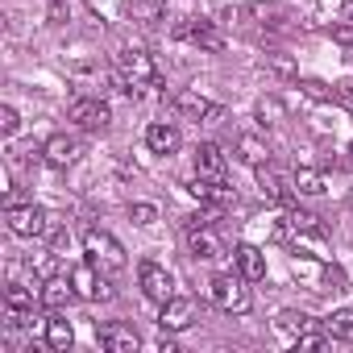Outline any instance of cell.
<instances>
[{
    "label": "cell",
    "mask_w": 353,
    "mask_h": 353,
    "mask_svg": "<svg viewBox=\"0 0 353 353\" xmlns=\"http://www.w3.org/2000/svg\"><path fill=\"white\" fill-rule=\"evenodd\" d=\"M287 229L291 233H303V237H324V225H320L316 212H291L287 216Z\"/></svg>",
    "instance_id": "obj_23"
},
{
    "label": "cell",
    "mask_w": 353,
    "mask_h": 353,
    "mask_svg": "<svg viewBox=\"0 0 353 353\" xmlns=\"http://www.w3.org/2000/svg\"><path fill=\"white\" fill-rule=\"evenodd\" d=\"M324 332L336 336V341H353V307L332 312V320H324Z\"/></svg>",
    "instance_id": "obj_24"
},
{
    "label": "cell",
    "mask_w": 353,
    "mask_h": 353,
    "mask_svg": "<svg viewBox=\"0 0 353 353\" xmlns=\"http://www.w3.org/2000/svg\"><path fill=\"white\" fill-rule=\"evenodd\" d=\"M192 196L204 200V204H212V208H229V204L237 200V192H233L225 179H196V183H192Z\"/></svg>",
    "instance_id": "obj_14"
},
{
    "label": "cell",
    "mask_w": 353,
    "mask_h": 353,
    "mask_svg": "<svg viewBox=\"0 0 353 353\" xmlns=\"http://www.w3.org/2000/svg\"><path fill=\"white\" fill-rule=\"evenodd\" d=\"M295 345H299V349H324V345H328V332H316V324H312L307 332L295 336Z\"/></svg>",
    "instance_id": "obj_30"
},
{
    "label": "cell",
    "mask_w": 353,
    "mask_h": 353,
    "mask_svg": "<svg viewBox=\"0 0 353 353\" xmlns=\"http://www.w3.org/2000/svg\"><path fill=\"white\" fill-rule=\"evenodd\" d=\"M270 71H274V75H295V63L283 59V54H274V59H270Z\"/></svg>",
    "instance_id": "obj_33"
},
{
    "label": "cell",
    "mask_w": 353,
    "mask_h": 353,
    "mask_svg": "<svg viewBox=\"0 0 353 353\" xmlns=\"http://www.w3.org/2000/svg\"><path fill=\"white\" fill-rule=\"evenodd\" d=\"M332 38H336L341 46H353V17H345L341 26H332Z\"/></svg>",
    "instance_id": "obj_32"
},
{
    "label": "cell",
    "mask_w": 353,
    "mask_h": 353,
    "mask_svg": "<svg viewBox=\"0 0 353 353\" xmlns=\"http://www.w3.org/2000/svg\"><path fill=\"white\" fill-rule=\"evenodd\" d=\"M225 170H229V158L216 141H204L196 150V174L200 179H225Z\"/></svg>",
    "instance_id": "obj_13"
},
{
    "label": "cell",
    "mask_w": 353,
    "mask_h": 353,
    "mask_svg": "<svg viewBox=\"0 0 353 353\" xmlns=\"http://www.w3.org/2000/svg\"><path fill=\"white\" fill-rule=\"evenodd\" d=\"M258 188L270 204H287L295 196V179H287V174H279L274 166H258Z\"/></svg>",
    "instance_id": "obj_12"
},
{
    "label": "cell",
    "mask_w": 353,
    "mask_h": 353,
    "mask_svg": "<svg viewBox=\"0 0 353 353\" xmlns=\"http://www.w3.org/2000/svg\"><path fill=\"white\" fill-rule=\"evenodd\" d=\"M5 221H9V229H13V237H26V241H34V237H46L50 233V212H42L38 204H13L9 212H5Z\"/></svg>",
    "instance_id": "obj_4"
},
{
    "label": "cell",
    "mask_w": 353,
    "mask_h": 353,
    "mask_svg": "<svg viewBox=\"0 0 353 353\" xmlns=\"http://www.w3.org/2000/svg\"><path fill=\"white\" fill-rule=\"evenodd\" d=\"M188 250H192L196 258H204V262H212V258H225V245H221V237L212 233V225L188 229Z\"/></svg>",
    "instance_id": "obj_15"
},
{
    "label": "cell",
    "mask_w": 353,
    "mask_h": 353,
    "mask_svg": "<svg viewBox=\"0 0 353 353\" xmlns=\"http://www.w3.org/2000/svg\"><path fill=\"white\" fill-rule=\"evenodd\" d=\"M46 345H50L54 353H67V349L75 345V328H71L63 316H50V320H46Z\"/></svg>",
    "instance_id": "obj_21"
},
{
    "label": "cell",
    "mask_w": 353,
    "mask_h": 353,
    "mask_svg": "<svg viewBox=\"0 0 353 353\" xmlns=\"http://www.w3.org/2000/svg\"><path fill=\"white\" fill-rule=\"evenodd\" d=\"M237 274H245L250 283H262L266 279V258H262V250L258 245H237Z\"/></svg>",
    "instance_id": "obj_19"
},
{
    "label": "cell",
    "mask_w": 353,
    "mask_h": 353,
    "mask_svg": "<svg viewBox=\"0 0 353 353\" xmlns=\"http://www.w3.org/2000/svg\"><path fill=\"white\" fill-rule=\"evenodd\" d=\"M79 154H83V145H79V137H71V133H54V137L42 145V158H46V166H54V170H67Z\"/></svg>",
    "instance_id": "obj_11"
},
{
    "label": "cell",
    "mask_w": 353,
    "mask_h": 353,
    "mask_svg": "<svg viewBox=\"0 0 353 353\" xmlns=\"http://www.w3.org/2000/svg\"><path fill=\"white\" fill-rule=\"evenodd\" d=\"M179 38H192L200 50H208V54H221L225 50V34L216 30V21H200V17H188L179 30H174Z\"/></svg>",
    "instance_id": "obj_9"
},
{
    "label": "cell",
    "mask_w": 353,
    "mask_h": 353,
    "mask_svg": "<svg viewBox=\"0 0 353 353\" xmlns=\"http://www.w3.org/2000/svg\"><path fill=\"white\" fill-rule=\"evenodd\" d=\"M125 17L137 26H158L166 17V0H125Z\"/></svg>",
    "instance_id": "obj_18"
},
{
    "label": "cell",
    "mask_w": 353,
    "mask_h": 353,
    "mask_svg": "<svg viewBox=\"0 0 353 353\" xmlns=\"http://www.w3.org/2000/svg\"><path fill=\"white\" fill-rule=\"evenodd\" d=\"M237 154H241V162H250V166H266V162H270V145H266L262 137H254V133L237 137Z\"/></svg>",
    "instance_id": "obj_22"
},
{
    "label": "cell",
    "mask_w": 353,
    "mask_h": 353,
    "mask_svg": "<svg viewBox=\"0 0 353 353\" xmlns=\"http://www.w3.org/2000/svg\"><path fill=\"white\" fill-rule=\"evenodd\" d=\"M174 108H179V117H188V121H212V117H221V108L212 100H204L200 92H179V96H174Z\"/></svg>",
    "instance_id": "obj_16"
},
{
    "label": "cell",
    "mask_w": 353,
    "mask_h": 353,
    "mask_svg": "<svg viewBox=\"0 0 353 353\" xmlns=\"http://www.w3.org/2000/svg\"><path fill=\"white\" fill-rule=\"evenodd\" d=\"M71 121H75L83 133H104V129H108V121H112V112H108V104H104V100L79 96V100L71 104Z\"/></svg>",
    "instance_id": "obj_6"
},
{
    "label": "cell",
    "mask_w": 353,
    "mask_h": 353,
    "mask_svg": "<svg viewBox=\"0 0 353 353\" xmlns=\"http://www.w3.org/2000/svg\"><path fill=\"white\" fill-rule=\"evenodd\" d=\"M129 216H133V225H154V221H158V208H154V204H133Z\"/></svg>",
    "instance_id": "obj_31"
},
{
    "label": "cell",
    "mask_w": 353,
    "mask_h": 353,
    "mask_svg": "<svg viewBox=\"0 0 353 353\" xmlns=\"http://www.w3.org/2000/svg\"><path fill=\"white\" fill-rule=\"evenodd\" d=\"M63 17H67V9H63V0H54V5H50V21H54V26H59V21H63Z\"/></svg>",
    "instance_id": "obj_34"
},
{
    "label": "cell",
    "mask_w": 353,
    "mask_h": 353,
    "mask_svg": "<svg viewBox=\"0 0 353 353\" xmlns=\"http://www.w3.org/2000/svg\"><path fill=\"white\" fill-rule=\"evenodd\" d=\"M137 283H141V295H145L150 303H158V307L174 295V283H170V274H166L158 262H141V266H137Z\"/></svg>",
    "instance_id": "obj_7"
},
{
    "label": "cell",
    "mask_w": 353,
    "mask_h": 353,
    "mask_svg": "<svg viewBox=\"0 0 353 353\" xmlns=\"http://www.w3.org/2000/svg\"><path fill=\"white\" fill-rule=\"evenodd\" d=\"M312 324H316V320H307L303 312H279V328H283V332H287L291 341H295L299 332H307Z\"/></svg>",
    "instance_id": "obj_26"
},
{
    "label": "cell",
    "mask_w": 353,
    "mask_h": 353,
    "mask_svg": "<svg viewBox=\"0 0 353 353\" xmlns=\"http://www.w3.org/2000/svg\"><path fill=\"white\" fill-rule=\"evenodd\" d=\"M96 270H100V266H96L92 258L71 270V287H75L79 299H112V283H108L104 274H96Z\"/></svg>",
    "instance_id": "obj_5"
},
{
    "label": "cell",
    "mask_w": 353,
    "mask_h": 353,
    "mask_svg": "<svg viewBox=\"0 0 353 353\" xmlns=\"http://www.w3.org/2000/svg\"><path fill=\"white\" fill-rule=\"evenodd\" d=\"M299 88H303V96L316 100V104H332V100H336V88H328V83H320V79H303Z\"/></svg>",
    "instance_id": "obj_27"
},
{
    "label": "cell",
    "mask_w": 353,
    "mask_h": 353,
    "mask_svg": "<svg viewBox=\"0 0 353 353\" xmlns=\"http://www.w3.org/2000/svg\"><path fill=\"white\" fill-rule=\"evenodd\" d=\"M245 283H250L245 274H216L212 279V303L221 312H233V316L250 312V287Z\"/></svg>",
    "instance_id": "obj_3"
},
{
    "label": "cell",
    "mask_w": 353,
    "mask_h": 353,
    "mask_svg": "<svg viewBox=\"0 0 353 353\" xmlns=\"http://www.w3.org/2000/svg\"><path fill=\"white\" fill-rule=\"evenodd\" d=\"M117 71H121L125 96H133V100H141L150 88H158V67H154V59L145 50H121L117 54Z\"/></svg>",
    "instance_id": "obj_1"
},
{
    "label": "cell",
    "mask_w": 353,
    "mask_h": 353,
    "mask_svg": "<svg viewBox=\"0 0 353 353\" xmlns=\"http://www.w3.org/2000/svg\"><path fill=\"white\" fill-rule=\"evenodd\" d=\"M279 117H283V104H279L274 96L258 100V121H262V125H279Z\"/></svg>",
    "instance_id": "obj_28"
},
{
    "label": "cell",
    "mask_w": 353,
    "mask_h": 353,
    "mask_svg": "<svg viewBox=\"0 0 353 353\" xmlns=\"http://www.w3.org/2000/svg\"><path fill=\"white\" fill-rule=\"evenodd\" d=\"M345 63H349V67H353V46H345Z\"/></svg>",
    "instance_id": "obj_35"
},
{
    "label": "cell",
    "mask_w": 353,
    "mask_h": 353,
    "mask_svg": "<svg viewBox=\"0 0 353 353\" xmlns=\"http://www.w3.org/2000/svg\"><path fill=\"white\" fill-rule=\"evenodd\" d=\"M295 192H299V196H320V192H324V174L299 166V170H295Z\"/></svg>",
    "instance_id": "obj_25"
},
{
    "label": "cell",
    "mask_w": 353,
    "mask_h": 353,
    "mask_svg": "<svg viewBox=\"0 0 353 353\" xmlns=\"http://www.w3.org/2000/svg\"><path fill=\"white\" fill-rule=\"evenodd\" d=\"M17 129H21V117H17V108H0V133L5 137H17Z\"/></svg>",
    "instance_id": "obj_29"
},
{
    "label": "cell",
    "mask_w": 353,
    "mask_h": 353,
    "mask_svg": "<svg viewBox=\"0 0 353 353\" xmlns=\"http://www.w3.org/2000/svg\"><path fill=\"white\" fill-rule=\"evenodd\" d=\"M192 320H196V299H188V295H170L162 303V312H158V328L162 332H183Z\"/></svg>",
    "instance_id": "obj_8"
},
{
    "label": "cell",
    "mask_w": 353,
    "mask_h": 353,
    "mask_svg": "<svg viewBox=\"0 0 353 353\" xmlns=\"http://www.w3.org/2000/svg\"><path fill=\"white\" fill-rule=\"evenodd\" d=\"M83 250H88V258L104 270V274H117V270H125V250H121V241L112 237V233H104V229H88L83 233Z\"/></svg>",
    "instance_id": "obj_2"
},
{
    "label": "cell",
    "mask_w": 353,
    "mask_h": 353,
    "mask_svg": "<svg viewBox=\"0 0 353 353\" xmlns=\"http://www.w3.org/2000/svg\"><path fill=\"white\" fill-rule=\"evenodd\" d=\"M349 154H353V145H349Z\"/></svg>",
    "instance_id": "obj_36"
},
{
    "label": "cell",
    "mask_w": 353,
    "mask_h": 353,
    "mask_svg": "<svg viewBox=\"0 0 353 353\" xmlns=\"http://www.w3.org/2000/svg\"><path fill=\"white\" fill-rule=\"evenodd\" d=\"M96 336H100V345H104L108 353H133V349L141 345V336H137V328H133V324H121V320H108V324H96Z\"/></svg>",
    "instance_id": "obj_10"
},
{
    "label": "cell",
    "mask_w": 353,
    "mask_h": 353,
    "mask_svg": "<svg viewBox=\"0 0 353 353\" xmlns=\"http://www.w3.org/2000/svg\"><path fill=\"white\" fill-rule=\"evenodd\" d=\"M145 145H150V154H174V150L183 145V137H179V129H174V125L154 121V125L145 129Z\"/></svg>",
    "instance_id": "obj_17"
},
{
    "label": "cell",
    "mask_w": 353,
    "mask_h": 353,
    "mask_svg": "<svg viewBox=\"0 0 353 353\" xmlns=\"http://www.w3.org/2000/svg\"><path fill=\"white\" fill-rule=\"evenodd\" d=\"M71 295H75V287H71V279H63V274H50L46 283H42V303L50 307V312H59V307H67L71 303Z\"/></svg>",
    "instance_id": "obj_20"
}]
</instances>
